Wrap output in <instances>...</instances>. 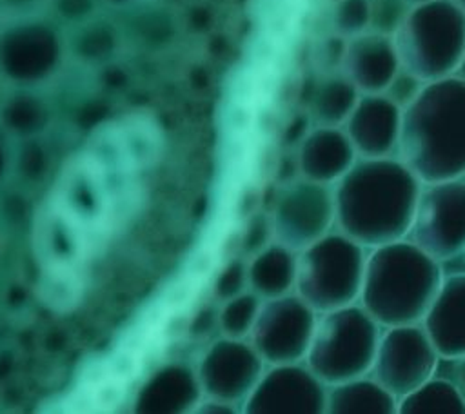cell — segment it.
Segmentation results:
<instances>
[{
    "mask_svg": "<svg viewBox=\"0 0 465 414\" xmlns=\"http://www.w3.org/2000/svg\"><path fill=\"white\" fill-rule=\"evenodd\" d=\"M421 183L398 156H358L332 185L334 229L365 249L407 238Z\"/></svg>",
    "mask_w": 465,
    "mask_h": 414,
    "instance_id": "1",
    "label": "cell"
},
{
    "mask_svg": "<svg viewBox=\"0 0 465 414\" xmlns=\"http://www.w3.org/2000/svg\"><path fill=\"white\" fill-rule=\"evenodd\" d=\"M398 158L421 182L465 176V80L427 82L401 111Z\"/></svg>",
    "mask_w": 465,
    "mask_h": 414,
    "instance_id": "2",
    "label": "cell"
},
{
    "mask_svg": "<svg viewBox=\"0 0 465 414\" xmlns=\"http://www.w3.org/2000/svg\"><path fill=\"white\" fill-rule=\"evenodd\" d=\"M441 281L440 261L401 238L367 249L358 303L381 327L421 323Z\"/></svg>",
    "mask_w": 465,
    "mask_h": 414,
    "instance_id": "3",
    "label": "cell"
},
{
    "mask_svg": "<svg viewBox=\"0 0 465 414\" xmlns=\"http://www.w3.org/2000/svg\"><path fill=\"white\" fill-rule=\"evenodd\" d=\"M392 40L401 67L421 80L452 76L465 51V7L456 0L412 5Z\"/></svg>",
    "mask_w": 465,
    "mask_h": 414,
    "instance_id": "4",
    "label": "cell"
},
{
    "mask_svg": "<svg viewBox=\"0 0 465 414\" xmlns=\"http://www.w3.org/2000/svg\"><path fill=\"white\" fill-rule=\"evenodd\" d=\"M367 249L338 229L298 251L294 292L316 312L358 303Z\"/></svg>",
    "mask_w": 465,
    "mask_h": 414,
    "instance_id": "5",
    "label": "cell"
},
{
    "mask_svg": "<svg viewBox=\"0 0 465 414\" xmlns=\"http://www.w3.org/2000/svg\"><path fill=\"white\" fill-rule=\"evenodd\" d=\"M381 329L360 303L318 312L305 363L325 385L369 374Z\"/></svg>",
    "mask_w": 465,
    "mask_h": 414,
    "instance_id": "6",
    "label": "cell"
},
{
    "mask_svg": "<svg viewBox=\"0 0 465 414\" xmlns=\"http://www.w3.org/2000/svg\"><path fill=\"white\" fill-rule=\"evenodd\" d=\"M407 240L438 261L465 251V176L421 183Z\"/></svg>",
    "mask_w": 465,
    "mask_h": 414,
    "instance_id": "7",
    "label": "cell"
},
{
    "mask_svg": "<svg viewBox=\"0 0 465 414\" xmlns=\"http://www.w3.org/2000/svg\"><path fill=\"white\" fill-rule=\"evenodd\" d=\"M334 214L332 185L300 176L285 183L274 200V240L298 252L334 229Z\"/></svg>",
    "mask_w": 465,
    "mask_h": 414,
    "instance_id": "8",
    "label": "cell"
},
{
    "mask_svg": "<svg viewBox=\"0 0 465 414\" xmlns=\"http://www.w3.org/2000/svg\"><path fill=\"white\" fill-rule=\"evenodd\" d=\"M318 312L296 292L265 300L251 330L252 347L269 365L305 361Z\"/></svg>",
    "mask_w": 465,
    "mask_h": 414,
    "instance_id": "9",
    "label": "cell"
},
{
    "mask_svg": "<svg viewBox=\"0 0 465 414\" xmlns=\"http://www.w3.org/2000/svg\"><path fill=\"white\" fill-rule=\"evenodd\" d=\"M438 358L421 323L383 327L369 374L400 399L434 374Z\"/></svg>",
    "mask_w": 465,
    "mask_h": 414,
    "instance_id": "10",
    "label": "cell"
},
{
    "mask_svg": "<svg viewBox=\"0 0 465 414\" xmlns=\"http://www.w3.org/2000/svg\"><path fill=\"white\" fill-rule=\"evenodd\" d=\"M249 410L323 414L327 410V385L305 361L271 365L249 394Z\"/></svg>",
    "mask_w": 465,
    "mask_h": 414,
    "instance_id": "11",
    "label": "cell"
},
{
    "mask_svg": "<svg viewBox=\"0 0 465 414\" xmlns=\"http://www.w3.org/2000/svg\"><path fill=\"white\" fill-rule=\"evenodd\" d=\"M358 156H398L401 109L383 93L361 94L347 122L341 125Z\"/></svg>",
    "mask_w": 465,
    "mask_h": 414,
    "instance_id": "12",
    "label": "cell"
},
{
    "mask_svg": "<svg viewBox=\"0 0 465 414\" xmlns=\"http://www.w3.org/2000/svg\"><path fill=\"white\" fill-rule=\"evenodd\" d=\"M401 67L392 36L365 31L347 38L340 73L347 76L361 94L383 93L391 78Z\"/></svg>",
    "mask_w": 465,
    "mask_h": 414,
    "instance_id": "13",
    "label": "cell"
},
{
    "mask_svg": "<svg viewBox=\"0 0 465 414\" xmlns=\"http://www.w3.org/2000/svg\"><path fill=\"white\" fill-rule=\"evenodd\" d=\"M300 176L334 185L358 160L343 127H312L298 145L296 153Z\"/></svg>",
    "mask_w": 465,
    "mask_h": 414,
    "instance_id": "14",
    "label": "cell"
},
{
    "mask_svg": "<svg viewBox=\"0 0 465 414\" xmlns=\"http://www.w3.org/2000/svg\"><path fill=\"white\" fill-rule=\"evenodd\" d=\"M421 325L440 356L465 354V272L443 276Z\"/></svg>",
    "mask_w": 465,
    "mask_h": 414,
    "instance_id": "15",
    "label": "cell"
},
{
    "mask_svg": "<svg viewBox=\"0 0 465 414\" xmlns=\"http://www.w3.org/2000/svg\"><path fill=\"white\" fill-rule=\"evenodd\" d=\"M329 414H398V398L371 374L327 385Z\"/></svg>",
    "mask_w": 465,
    "mask_h": 414,
    "instance_id": "16",
    "label": "cell"
},
{
    "mask_svg": "<svg viewBox=\"0 0 465 414\" xmlns=\"http://www.w3.org/2000/svg\"><path fill=\"white\" fill-rule=\"evenodd\" d=\"M298 252L274 242L256 252L249 271L254 292L265 300L294 292Z\"/></svg>",
    "mask_w": 465,
    "mask_h": 414,
    "instance_id": "17",
    "label": "cell"
},
{
    "mask_svg": "<svg viewBox=\"0 0 465 414\" xmlns=\"http://www.w3.org/2000/svg\"><path fill=\"white\" fill-rule=\"evenodd\" d=\"M361 93L340 71L327 73L312 89L309 98V114L314 125L341 127Z\"/></svg>",
    "mask_w": 465,
    "mask_h": 414,
    "instance_id": "18",
    "label": "cell"
},
{
    "mask_svg": "<svg viewBox=\"0 0 465 414\" xmlns=\"http://www.w3.org/2000/svg\"><path fill=\"white\" fill-rule=\"evenodd\" d=\"M398 414H465V399L452 381L430 376L398 399Z\"/></svg>",
    "mask_w": 465,
    "mask_h": 414,
    "instance_id": "19",
    "label": "cell"
},
{
    "mask_svg": "<svg viewBox=\"0 0 465 414\" xmlns=\"http://www.w3.org/2000/svg\"><path fill=\"white\" fill-rule=\"evenodd\" d=\"M332 29L343 38L369 31V0H334Z\"/></svg>",
    "mask_w": 465,
    "mask_h": 414,
    "instance_id": "20",
    "label": "cell"
},
{
    "mask_svg": "<svg viewBox=\"0 0 465 414\" xmlns=\"http://www.w3.org/2000/svg\"><path fill=\"white\" fill-rule=\"evenodd\" d=\"M411 7L407 0H369V31L392 36Z\"/></svg>",
    "mask_w": 465,
    "mask_h": 414,
    "instance_id": "21",
    "label": "cell"
},
{
    "mask_svg": "<svg viewBox=\"0 0 465 414\" xmlns=\"http://www.w3.org/2000/svg\"><path fill=\"white\" fill-rule=\"evenodd\" d=\"M425 84L427 82L421 80L418 74L407 71L405 67H400L396 74L391 78V82L387 84V87L383 89V94L403 111L420 96Z\"/></svg>",
    "mask_w": 465,
    "mask_h": 414,
    "instance_id": "22",
    "label": "cell"
},
{
    "mask_svg": "<svg viewBox=\"0 0 465 414\" xmlns=\"http://www.w3.org/2000/svg\"><path fill=\"white\" fill-rule=\"evenodd\" d=\"M345 45H347V38H343L336 33L323 40V44H322V62H323V65L329 73L340 71L343 53H345Z\"/></svg>",
    "mask_w": 465,
    "mask_h": 414,
    "instance_id": "23",
    "label": "cell"
},
{
    "mask_svg": "<svg viewBox=\"0 0 465 414\" xmlns=\"http://www.w3.org/2000/svg\"><path fill=\"white\" fill-rule=\"evenodd\" d=\"M440 267L443 276H454V274H463L465 272V251L452 254L445 260H440Z\"/></svg>",
    "mask_w": 465,
    "mask_h": 414,
    "instance_id": "24",
    "label": "cell"
},
{
    "mask_svg": "<svg viewBox=\"0 0 465 414\" xmlns=\"http://www.w3.org/2000/svg\"><path fill=\"white\" fill-rule=\"evenodd\" d=\"M450 381L458 387L461 398L465 399V354L456 358V361H454V372H452V380H450Z\"/></svg>",
    "mask_w": 465,
    "mask_h": 414,
    "instance_id": "25",
    "label": "cell"
},
{
    "mask_svg": "<svg viewBox=\"0 0 465 414\" xmlns=\"http://www.w3.org/2000/svg\"><path fill=\"white\" fill-rule=\"evenodd\" d=\"M456 76H460L461 80H465V51H463V56H461V62L458 65V71H456Z\"/></svg>",
    "mask_w": 465,
    "mask_h": 414,
    "instance_id": "26",
    "label": "cell"
},
{
    "mask_svg": "<svg viewBox=\"0 0 465 414\" xmlns=\"http://www.w3.org/2000/svg\"><path fill=\"white\" fill-rule=\"evenodd\" d=\"M411 5H418V4H423V2H429V0H407Z\"/></svg>",
    "mask_w": 465,
    "mask_h": 414,
    "instance_id": "27",
    "label": "cell"
},
{
    "mask_svg": "<svg viewBox=\"0 0 465 414\" xmlns=\"http://www.w3.org/2000/svg\"><path fill=\"white\" fill-rule=\"evenodd\" d=\"M456 2H458V4H461V5L465 7V0H456Z\"/></svg>",
    "mask_w": 465,
    "mask_h": 414,
    "instance_id": "28",
    "label": "cell"
}]
</instances>
